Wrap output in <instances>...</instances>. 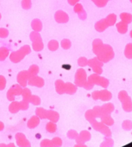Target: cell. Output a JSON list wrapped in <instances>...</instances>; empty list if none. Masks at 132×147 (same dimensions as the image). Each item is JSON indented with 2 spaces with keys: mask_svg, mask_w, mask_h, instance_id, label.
<instances>
[{
  "mask_svg": "<svg viewBox=\"0 0 132 147\" xmlns=\"http://www.w3.org/2000/svg\"><path fill=\"white\" fill-rule=\"evenodd\" d=\"M60 44H61V47L64 49H68L71 47V42L68 39H64V40H62Z\"/></svg>",
  "mask_w": 132,
  "mask_h": 147,
  "instance_id": "d4e9b609",
  "label": "cell"
},
{
  "mask_svg": "<svg viewBox=\"0 0 132 147\" xmlns=\"http://www.w3.org/2000/svg\"><path fill=\"white\" fill-rule=\"evenodd\" d=\"M22 94H23V100H26V101H29V98L31 96V92L29 88H24L22 91Z\"/></svg>",
  "mask_w": 132,
  "mask_h": 147,
  "instance_id": "44dd1931",
  "label": "cell"
},
{
  "mask_svg": "<svg viewBox=\"0 0 132 147\" xmlns=\"http://www.w3.org/2000/svg\"><path fill=\"white\" fill-rule=\"evenodd\" d=\"M47 130L49 131V132H54L55 130H56V125L54 122H49L48 125H47Z\"/></svg>",
  "mask_w": 132,
  "mask_h": 147,
  "instance_id": "1f68e13d",
  "label": "cell"
},
{
  "mask_svg": "<svg viewBox=\"0 0 132 147\" xmlns=\"http://www.w3.org/2000/svg\"><path fill=\"white\" fill-rule=\"evenodd\" d=\"M79 2V0H68V3L71 5H75Z\"/></svg>",
  "mask_w": 132,
  "mask_h": 147,
  "instance_id": "f35d334b",
  "label": "cell"
},
{
  "mask_svg": "<svg viewBox=\"0 0 132 147\" xmlns=\"http://www.w3.org/2000/svg\"><path fill=\"white\" fill-rule=\"evenodd\" d=\"M29 78V75L28 71H22V72H20L17 75V77L18 84L21 87H23V88H25L26 85L28 84Z\"/></svg>",
  "mask_w": 132,
  "mask_h": 147,
  "instance_id": "3957f363",
  "label": "cell"
},
{
  "mask_svg": "<svg viewBox=\"0 0 132 147\" xmlns=\"http://www.w3.org/2000/svg\"><path fill=\"white\" fill-rule=\"evenodd\" d=\"M39 123H40V119H39L38 116H34V117H32V118L29 120L28 126L30 127V128H33V127H36Z\"/></svg>",
  "mask_w": 132,
  "mask_h": 147,
  "instance_id": "2e32d148",
  "label": "cell"
},
{
  "mask_svg": "<svg viewBox=\"0 0 132 147\" xmlns=\"http://www.w3.org/2000/svg\"><path fill=\"white\" fill-rule=\"evenodd\" d=\"M83 11H84V10H83V7H82L81 5H80V4L75 5V6H74V11H75V12H77V13L79 14V13L82 12Z\"/></svg>",
  "mask_w": 132,
  "mask_h": 147,
  "instance_id": "8d00e7d4",
  "label": "cell"
},
{
  "mask_svg": "<svg viewBox=\"0 0 132 147\" xmlns=\"http://www.w3.org/2000/svg\"><path fill=\"white\" fill-rule=\"evenodd\" d=\"M92 2H94L98 7H102L105 5V4L107 3V0H92Z\"/></svg>",
  "mask_w": 132,
  "mask_h": 147,
  "instance_id": "e575fe53",
  "label": "cell"
},
{
  "mask_svg": "<svg viewBox=\"0 0 132 147\" xmlns=\"http://www.w3.org/2000/svg\"><path fill=\"white\" fill-rule=\"evenodd\" d=\"M64 88H65V83L61 80H57L55 82V88L58 94H64Z\"/></svg>",
  "mask_w": 132,
  "mask_h": 147,
  "instance_id": "8fae6325",
  "label": "cell"
},
{
  "mask_svg": "<svg viewBox=\"0 0 132 147\" xmlns=\"http://www.w3.org/2000/svg\"><path fill=\"white\" fill-rule=\"evenodd\" d=\"M87 60L86 59V58H84V57H81V58H80L79 59V61H78V62H79V65L80 66H81V67H84V66H86V64H87Z\"/></svg>",
  "mask_w": 132,
  "mask_h": 147,
  "instance_id": "74e56055",
  "label": "cell"
},
{
  "mask_svg": "<svg viewBox=\"0 0 132 147\" xmlns=\"http://www.w3.org/2000/svg\"><path fill=\"white\" fill-rule=\"evenodd\" d=\"M121 18L123 19V21L124 22V23H130V21H131V16L129 15V14H127V13H123V14H122L121 15Z\"/></svg>",
  "mask_w": 132,
  "mask_h": 147,
  "instance_id": "4dcf8cb0",
  "label": "cell"
},
{
  "mask_svg": "<svg viewBox=\"0 0 132 147\" xmlns=\"http://www.w3.org/2000/svg\"><path fill=\"white\" fill-rule=\"evenodd\" d=\"M48 47L51 51H55L59 48V42L55 40H52L48 42Z\"/></svg>",
  "mask_w": 132,
  "mask_h": 147,
  "instance_id": "ffe728a7",
  "label": "cell"
},
{
  "mask_svg": "<svg viewBox=\"0 0 132 147\" xmlns=\"http://www.w3.org/2000/svg\"><path fill=\"white\" fill-rule=\"evenodd\" d=\"M131 36H132V31H131Z\"/></svg>",
  "mask_w": 132,
  "mask_h": 147,
  "instance_id": "b9f144b4",
  "label": "cell"
},
{
  "mask_svg": "<svg viewBox=\"0 0 132 147\" xmlns=\"http://www.w3.org/2000/svg\"><path fill=\"white\" fill-rule=\"evenodd\" d=\"M1 18H2V16H1V14H0V19H1Z\"/></svg>",
  "mask_w": 132,
  "mask_h": 147,
  "instance_id": "60d3db41",
  "label": "cell"
},
{
  "mask_svg": "<svg viewBox=\"0 0 132 147\" xmlns=\"http://www.w3.org/2000/svg\"><path fill=\"white\" fill-rule=\"evenodd\" d=\"M31 1L30 0H23L22 1V6L25 10H29L31 8Z\"/></svg>",
  "mask_w": 132,
  "mask_h": 147,
  "instance_id": "4316f807",
  "label": "cell"
},
{
  "mask_svg": "<svg viewBox=\"0 0 132 147\" xmlns=\"http://www.w3.org/2000/svg\"><path fill=\"white\" fill-rule=\"evenodd\" d=\"M86 82V74L83 68H80L77 71L75 75V83L77 86L83 87Z\"/></svg>",
  "mask_w": 132,
  "mask_h": 147,
  "instance_id": "7a4b0ae2",
  "label": "cell"
},
{
  "mask_svg": "<svg viewBox=\"0 0 132 147\" xmlns=\"http://www.w3.org/2000/svg\"><path fill=\"white\" fill-rule=\"evenodd\" d=\"M76 92V87L70 83V82H68V83H65V88H64V93H67V94H73Z\"/></svg>",
  "mask_w": 132,
  "mask_h": 147,
  "instance_id": "52a82bcc",
  "label": "cell"
},
{
  "mask_svg": "<svg viewBox=\"0 0 132 147\" xmlns=\"http://www.w3.org/2000/svg\"><path fill=\"white\" fill-rule=\"evenodd\" d=\"M46 118L49 119L52 122H56L59 119V114L54 111H47V117Z\"/></svg>",
  "mask_w": 132,
  "mask_h": 147,
  "instance_id": "5bb4252c",
  "label": "cell"
},
{
  "mask_svg": "<svg viewBox=\"0 0 132 147\" xmlns=\"http://www.w3.org/2000/svg\"><path fill=\"white\" fill-rule=\"evenodd\" d=\"M106 23L108 25H113L116 22V16L114 14H111L110 16H108L105 19Z\"/></svg>",
  "mask_w": 132,
  "mask_h": 147,
  "instance_id": "cb8c5ba5",
  "label": "cell"
},
{
  "mask_svg": "<svg viewBox=\"0 0 132 147\" xmlns=\"http://www.w3.org/2000/svg\"><path fill=\"white\" fill-rule=\"evenodd\" d=\"M3 128H4V125H3V123L0 122V131H1Z\"/></svg>",
  "mask_w": 132,
  "mask_h": 147,
  "instance_id": "ab89813d",
  "label": "cell"
},
{
  "mask_svg": "<svg viewBox=\"0 0 132 147\" xmlns=\"http://www.w3.org/2000/svg\"><path fill=\"white\" fill-rule=\"evenodd\" d=\"M9 36V31L7 29L0 28V38H6Z\"/></svg>",
  "mask_w": 132,
  "mask_h": 147,
  "instance_id": "83f0119b",
  "label": "cell"
},
{
  "mask_svg": "<svg viewBox=\"0 0 132 147\" xmlns=\"http://www.w3.org/2000/svg\"><path fill=\"white\" fill-rule=\"evenodd\" d=\"M6 87V79L0 76V90H4Z\"/></svg>",
  "mask_w": 132,
  "mask_h": 147,
  "instance_id": "d6a6232c",
  "label": "cell"
},
{
  "mask_svg": "<svg viewBox=\"0 0 132 147\" xmlns=\"http://www.w3.org/2000/svg\"><path fill=\"white\" fill-rule=\"evenodd\" d=\"M109 82L106 80V79H105V78H102V77H99V79H98V85H100V86H102V87H104V88H105V87H107L109 84Z\"/></svg>",
  "mask_w": 132,
  "mask_h": 147,
  "instance_id": "f546056e",
  "label": "cell"
},
{
  "mask_svg": "<svg viewBox=\"0 0 132 147\" xmlns=\"http://www.w3.org/2000/svg\"><path fill=\"white\" fill-rule=\"evenodd\" d=\"M126 49H129L128 50H125V55L128 58H132V44H129L126 47Z\"/></svg>",
  "mask_w": 132,
  "mask_h": 147,
  "instance_id": "836d02e7",
  "label": "cell"
},
{
  "mask_svg": "<svg viewBox=\"0 0 132 147\" xmlns=\"http://www.w3.org/2000/svg\"><path fill=\"white\" fill-rule=\"evenodd\" d=\"M31 27L34 30V31L39 32V31L42 30V23H41V21L39 19H34L32 21V23H31Z\"/></svg>",
  "mask_w": 132,
  "mask_h": 147,
  "instance_id": "30bf717a",
  "label": "cell"
},
{
  "mask_svg": "<svg viewBox=\"0 0 132 147\" xmlns=\"http://www.w3.org/2000/svg\"><path fill=\"white\" fill-rule=\"evenodd\" d=\"M28 84L30 86H35L38 88H42L44 85V81L42 78L36 76H31L28 80Z\"/></svg>",
  "mask_w": 132,
  "mask_h": 147,
  "instance_id": "5b68a950",
  "label": "cell"
},
{
  "mask_svg": "<svg viewBox=\"0 0 132 147\" xmlns=\"http://www.w3.org/2000/svg\"><path fill=\"white\" fill-rule=\"evenodd\" d=\"M25 55H25V54L23 52V50L20 49L17 50V51L12 52V53L11 54V55H10V58H11V61H13L14 63H17V62L21 61L24 58Z\"/></svg>",
  "mask_w": 132,
  "mask_h": 147,
  "instance_id": "277c9868",
  "label": "cell"
},
{
  "mask_svg": "<svg viewBox=\"0 0 132 147\" xmlns=\"http://www.w3.org/2000/svg\"><path fill=\"white\" fill-rule=\"evenodd\" d=\"M107 26H108V24H107V23H106L105 19H102V20L98 21V22L96 24L95 28H96V30H97L98 31L102 32V31H104V30L106 29V27H107Z\"/></svg>",
  "mask_w": 132,
  "mask_h": 147,
  "instance_id": "ba28073f",
  "label": "cell"
},
{
  "mask_svg": "<svg viewBox=\"0 0 132 147\" xmlns=\"http://www.w3.org/2000/svg\"><path fill=\"white\" fill-rule=\"evenodd\" d=\"M9 56V49L6 47H0V61H3Z\"/></svg>",
  "mask_w": 132,
  "mask_h": 147,
  "instance_id": "4fadbf2b",
  "label": "cell"
},
{
  "mask_svg": "<svg viewBox=\"0 0 132 147\" xmlns=\"http://www.w3.org/2000/svg\"><path fill=\"white\" fill-rule=\"evenodd\" d=\"M102 46H103V44H102V42L100 40L97 39V40H95L93 42V51H94V53L96 55L99 52V50L101 49Z\"/></svg>",
  "mask_w": 132,
  "mask_h": 147,
  "instance_id": "ac0fdd59",
  "label": "cell"
},
{
  "mask_svg": "<svg viewBox=\"0 0 132 147\" xmlns=\"http://www.w3.org/2000/svg\"><path fill=\"white\" fill-rule=\"evenodd\" d=\"M29 102H31L33 105H36V106H37V105H40V103H41V100H40V98L38 97V96H36V95H32L31 94V96H30V98H29Z\"/></svg>",
  "mask_w": 132,
  "mask_h": 147,
  "instance_id": "7402d4cb",
  "label": "cell"
},
{
  "mask_svg": "<svg viewBox=\"0 0 132 147\" xmlns=\"http://www.w3.org/2000/svg\"><path fill=\"white\" fill-rule=\"evenodd\" d=\"M32 47H33V49L34 50H36V51H41L43 49V43H42V39L34 41L33 43H32Z\"/></svg>",
  "mask_w": 132,
  "mask_h": 147,
  "instance_id": "9a60e30c",
  "label": "cell"
},
{
  "mask_svg": "<svg viewBox=\"0 0 132 147\" xmlns=\"http://www.w3.org/2000/svg\"><path fill=\"white\" fill-rule=\"evenodd\" d=\"M28 72H29V77H31V76H37V74H38V72H39V67H38L36 65H32V66L29 68Z\"/></svg>",
  "mask_w": 132,
  "mask_h": 147,
  "instance_id": "d6986e66",
  "label": "cell"
},
{
  "mask_svg": "<svg viewBox=\"0 0 132 147\" xmlns=\"http://www.w3.org/2000/svg\"><path fill=\"white\" fill-rule=\"evenodd\" d=\"M54 18L56 20L57 23H60V24H64V23H68V20H69V18H68V15L62 11H58L55 15H54Z\"/></svg>",
  "mask_w": 132,
  "mask_h": 147,
  "instance_id": "8992f818",
  "label": "cell"
},
{
  "mask_svg": "<svg viewBox=\"0 0 132 147\" xmlns=\"http://www.w3.org/2000/svg\"><path fill=\"white\" fill-rule=\"evenodd\" d=\"M36 112V115L42 119H45L47 117V111L44 110L43 108H37Z\"/></svg>",
  "mask_w": 132,
  "mask_h": 147,
  "instance_id": "603a6c76",
  "label": "cell"
},
{
  "mask_svg": "<svg viewBox=\"0 0 132 147\" xmlns=\"http://www.w3.org/2000/svg\"><path fill=\"white\" fill-rule=\"evenodd\" d=\"M30 39L32 42L34 41H36V40H39V39H42L41 38V36L39 34V32H36V31H34L30 34Z\"/></svg>",
  "mask_w": 132,
  "mask_h": 147,
  "instance_id": "f1b7e54d",
  "label": "cell"
},
{
  "mask_svg": "<svg viewBox=\"0 0 132 147\" xmlns=\"http://www.w3.org/2000/svg\"><path fill=\"white\" fill-rule=\"evenodd\" d=\"M21 49L23 50V52L25 55H28V54H29V53H30V51H31V49H30V47H29V45L23 46V47L21 48Z\"/></svg>",
  "mask_w": 132,
  "mask_h": 147,
  "instance_id": "d590c367",
  "label": "cell"
},
{
  "mask_svg": "<svg viewBox=\"0 0 132 147\" xmlns=\"http://www.w3.org/2000/svg\"><path fill=\"white\" fill-rule=\"evenodd\" d=\"M111 97V94L106 91V90H103V91H98V99H101L103 100H110Z\"/></svg>",
  "mask_w": 132,
  "mask_h": 147,
  "instance_id": "9c48e42d",
  "label": "cell"
},
{
  "mask_svg": "<svg viewBox=\"0 0 132 147\" xmlns=\"http://www.w3.org/2000/svg\"><path fill=\"white\" fill-rule=\"evenodd\" d=\"M87 64H88L90 67H96V66H102V63H101V62H99V61H98V59L90 60L89 61H87Z\"/></svg>",
  "mask_w": 132,
  "mask_h": 147,
  "instance_id": "484cf974",
  "label": "cell"
},
{
  "mask_svg": "<svg viewBox=\"0 0 132 147\" xmlns=\"http://www.w3.org/2000/svg\"><path fill=\"white\" fill-rule=\"evenodd\" d=\"M17 141L18 144H19L21 147H26L25 144L29 145V142L26 140L25 137H24L23 134H17Z\"/></svg>",
  "mask_w": 132,
  "mask_h": 147,
  "instance_id": "7c38bea8",
  "label": "cell"
},
{
  "mask_svg": "<svg viewBox=\"0 0 132 147\" xmlns=\"http://www.w3.org/2000/svg\"><path fill=\"white\" fill-rule=\"evenodd\" d=\"M22 91H23V89H22V88H21L20 85H17H17L12 86V87L9 89V91H8V93H7L8 100L13 101V100H15V97H16L17 95L22 94Z\"/></svg>",
  "mask_w": 132,
  "mask_h": 147,
  "instance_id": "6da1fadb",
  "label": "cell"
},
{
  "mask_svg": "<svg viewBox=\"0 0 132 147\" xmlns=\"http://www.w3.org/2000/svg\"><path fill=\"white\" fill-rule=\"evenodd\" d=\"M10 111L13 113L18 112L20 109H21V107H20V102H17V101H14L11 104L10 107H9Z\"/></svg>",
  "mask_w": 132,
  "mask_h": 147,
  "instance_id": "e0dca14e",
  "label": "cell"
}]
</instances>
